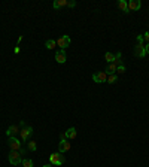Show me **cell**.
<instances>
[{"instance_id": "1", "label": "cell", "mask_w": 149, "mask_h": 167, "mask_svg": "<svg viewBox=\"0 0 149 167\" xmlns=\"http://www.w3.org/2000/svg\"><path fill=\"white\" fill-rule=\"evenodd\" d=\"M137 45L134 46V55L139 57V58H143L146 57V48H145V40H143V35H139L137 38Z\"/></svg>"}, {"instance_id": "2", "label": "cell", "mask_w": 149, "mask_h": 167, "mask_svg": "<svg viewBox=\"0 0 149 167\" xmlns=\"http://www.w3.org/2000/svg\"><path fill=\"white\" fill-rule=\"evenodd\" d=\"M69 149H70V143H69V140L66 139L64 133H61V134H60V143H58V152L64 154V152H67Z\"/></svg>"}, {"instance_id": "3", "label": "cell", "mask_w": 149, "mask_h": 167, "mask_svg": "<svg viewBox=\"0 0 149 167\" xmlns=\"http://www.w3.org/2000/svg\"><path fill=\"white\" fill-rule=\"evenodd\" d=\"M49 161L54 166H63L64 164V157H63L61 152H55V154H51L49 155Z\"/></svg>"}, {"instance_id": "4", "label": "cell", "mask_w": 149, "mask_h": 167, "mask_svg": "<svg viewBox=\"0 0 149 167\" xmlns=\"http://www.w3.org/2000/svg\"><path fill=\"white\" fill-rule=\"evenodd\" d=\"M9 163L12 166H17L20 163H23V155L18 152V151H11L9 152Z\"/></svg>"}, {"instance_id": "5", "label": "cell", "mask_w": 149, "mask_h": 167, "mask_svg": "<svg viewBox=\"0 0 149 167\" xmlns=\"http://www.w3.org/2000/svg\"><path fill=\"white\" fill-rule=\"evenodd\" d=\"M8 143H9V146H11V151H20V149L23 148L21 142H20L17 137H9V139H8Z\"/></svg>"}, {"instance_id": "6", "label": "cell", "mask_w": 149, "mask_h": 167, "mask_svg": "<svg viewBox=\"0 0 149 167\" xmlns=\"http://www.w3.org/2000/svg\"><path fill=\"white\" fill-rule=\"evenodd\" d=\"M92 81H94V82H97V84H103V82H106V81H107V75H106L104 72L94 73V75H92Z\"/></svg>"}, {"instance_id": "7", "label": "cell", "mask_w": 149, "mask_h": 167, "mask_svg": "<svg viewBox=\"0 0 149 167\" xmlns=\"http://www.w3.org/2000/svg\"><path fill=\"white\" fill-rule=\"evenodd\" d=\"M20 134H21V140L27 142V139L33 134V128L32 127H23V130L20 131Z\"/></svg>"}, {"instance_id": "8", "label": "cell", "mask_w": 149, "mask_h": 167, "mask_svg": "<svg viewBox=\"0 0 149 167\" xmlns=\"http://www.w3.org/2000/svg\"><path fill=\"white\" fill-rule=\"evenodd\" d=\"M57 45H58V48H61V49L67 48V46L70 45V38H69V36H61V38L57 40Z\"/></svg>"}, {"instance_id": "9", "label": "cell", "mask_w": 149, "mask_h": 167, "mask_svg": "<svg viewBox=\"0 0 149 167\" xmlns=\"http://www.w3.org/2000/svg\"><path fill=\"white\" fill-rule=\"evenodd\" d=\"M127 5H128V11H139L142 2L140 0H130V2H127Z\"/></svg>"}, {"instance_id": "10", "label": "cell", "mask_w": 149, "mask_h": 167, "mask_svg": "<svg viewBox=\"0 0 149 167\" xmlns=\"http://www.w3.org/2000/svg\"><path fill=\"white\" fill-rule=\"evenodd\" d=\"M67 57H66V52H64V49H60V51H57L55 52V60H57V63H60V64H64L67 60H66Z\"/></svg>"}, {"instance_id": "11", "label": "cell", "mask_w": 149, "mask_h": 167, "mask_svg": "<svg viewBox=\"0 0 149 167\" xmlns=\"http://www.w3.org/2000/svg\"><path fill=\"white\" fill-rule=\"evenodd\" d=\"M18 133H20V127H18V125H11V127L6 130L8 137H15Z\"/></svg>"}, {"instance_id": "12", "label": "cell", "mask_w": 149, "mask_h": 167, "mask_svg": "<svg viewBox=\"0 0 149 167\" xmlns=\"http://www.w3.org/2000/svg\"><path fill=\"white\" fill-rule=\"evenodd\" d=\"M116 64L115 63H110V64H107L106 66V69H104V73L106 75H115V72H116Z\"/></svg>"}, {"instance_id": "13", "label": "cell", "mask_w": 149, "mask_h": 167, "mask_svg": "<svg viewBox=\"0 0 149 167\" xmlns=\"http://www.w3.org/2000/svg\"><path fill=\"white\" fill-rule=\"evenodd\" d=\"M76 134H78V131H76V128H75V127H70V128L64 133L66 139H75V137H76Z\"/></svg>"}, {"instance_id": "14", "label": "cell", "mask_w": 149, "mask_h": 167, "mask_svg": "<svg viewBox=\"0 0 149 167\" xmlns=\"http://www.w3.org/2000/svg\"><path fill=\"white\" fill-rule=\"evenodd\" d=\"M118 8L122 11V12H130L128 11V5H127V2H125V0H119V2H118Z\"/></svg>"}, {"instance_id": "15", "label": "cell", "mask_w": 149, "mask_h": 167, "mask_svg": "<svg viewBox=\"0 0 149 167\" xmlns=\"http://www.w3.org/2000/svg\"><path fill=\"white\" fill-rule=\"evenodd\" d=\"M52 6H54V9H60L63 6H67V0H55Z\"/></svg>"}, {"instance_id": "16", "label": "cell", "mask_w": 149, "mask_h": 167, "mask_svg": "<svg viewBox=\"0 0 149 167\" xmlns=\"http://www.w3.org/2000/svg\"><path fill=\"white\" fill-rule=\"evenodd\" d=\"M45 46H46L48 49H54V48L57 46V40H52V39H48V40L45 42Z\"/></svg>"}, {"instance_id": "17", "label": "cell", "mask_w": 149, "mask_h": 167, "mask_svg": "<svg viewBox=\"0 0 149 167\" xmlns=\"http://www.w3.org/2000/svg\"><path fill=\"white\" fill-rule=\"evenodd\" d=\"M104 58H106L107 64L115 63V54H112V52H106V54H104Z\"/></svg>"}, {"instance_id": "18", "label": "cell", "mask_w": 149, "mask_h": 167, "mask_svg": "<svg viewBox=\"0 0 149 167\" xmlns=\"http://www.w3.org/2000/svg\"><path fill=\"white\" fill-rule=\"evenodd\" d=\"M115 64L116 66H121L122 64V54L121 52H116L115 54Z\"/></svg>"}, {"instance_id": "19", "label": "cell", "mask_w": 149, "mask_h": 167, "mask_svg": "<svg viewBox=\"0 0 149 167\" xmlns=\"http://www.w3.org/2000/svg\"><path fill=\"white\" fill-rule=\"evenodd\" d=\"M33 160H30V158H26V160H23V166L24 167H33Z\"/></svg>"}, {"instance_id": "20", "label": "cell", "mask_w": 149, "mask_h": 167, "mask_svg": "<svg viewBox=\"0 0 149 167\" xmlns=\"http://www.w3.org/2000/svg\"><path fill=\"white\" fill-rule=\"evenodd\" d=\"M116 81H118V76H116V75H109L106 82H109V84H115Z\"/></svg>"}, {"instance_id": "21", "label": "cell", "mask_w": 149, "mask_h": 167, "mask_svg": "<svg viewBox=\"0 0 149 167\" xmlns=\"http://www.w3.org/2000/svg\"><path fill=\"white\" fill-rule=\"evenodd\" d=\"M27 146H29V149H30V151H33V152L37 149V145H36V142H34V140H30Z\"/></svg>"}, {"instance_id": "22", "label": "cell", "mask_w": 149, "mask_h": 167, "mask_svg": "<svg viewBox=\"0 0 149 167\" xmlns=\"http://www.w3.org/2000/svg\"><path fill=\"white\" fill-rule=\"evenodd\" d=\"M116 72H118V73H124V72H125V66H124V64L118 66V67H116Z\"/></svg>"}, {"instance_id": "23", "label": "cell", "mask_w": 149, "mask_h": 167, "mask_svg": "<svg viewBox=\"0 0 149 167\" xmlns=\"http://www.w3.org/2000/svg\"><path fill=\"white\" fill-rule=\"evenodd\" d=\"M67 6L69 8H75L76 6V2H75V0H70V2H67Z\"/></svg>"}, {"instance_id": "24", "label": "cell", "mask_w": 149, "mask_h": 167, "mask_svg": "<svg viewBox=\"0 0 149 167\" xmlns=\"http://www.w3.org/2000/svg\"><path fill=\"white\" fill-rule=\"evenodd\" d=\"M143 40H146V43H149V32H146L143 35Z\"/></svg>"}, {"instance_id": "25", "label": "cell", "mask_w": 149, "mask_h": 167, "mask_svg": "<svg viewBox=\"0 0 149 167\" xmlns=\"http://www.w3.org/2000/svg\"><path fill=\"white\" fill-rule=\"evenodd\" d=\"M145 48H146V54H149V43H146Z\"/></svg>"}, {"instance_id": "26", "label": "cell", "mask_w": 149, "mask_h": 167, "mask_svg": "<svg viewBox=\"0 0 149 167\" xmlns=\"http://www.w3.org/2000/svg\"><path fill=\"white\" fill-rule=\"evenodd\" d=\"M15 54H20V46H15Z\"/></svg>"}, {"instance_id": "27", "label": "cell", "mask_w": 149, "mask_h": 167, "mask_svg": "<svg viewBox=\"0 0 149 167\" xmlns=\"http://www.w3.org/2000/svg\"><path fill=\"white\" fill-rule=\"evenodd\" d=\"M43 167H51V164H46V166H43Z\"/></svg>"}]
</instances>
